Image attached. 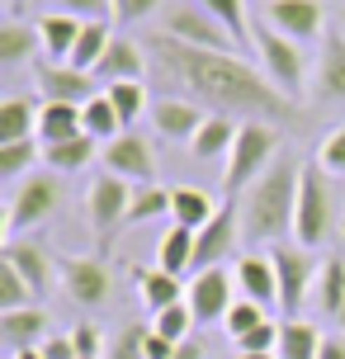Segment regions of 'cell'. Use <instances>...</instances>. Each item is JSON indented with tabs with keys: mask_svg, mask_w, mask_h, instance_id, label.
I'll return each instance as SVG.
<instances>
[{
	"mask_svg": "<svg viewBox=\"0 0 345 359\" xmlns=\"http://www.w3.org/2000/svg\"><path fill=\"white\" fill-rule=\"evenodd\" d=\"M317 95L322 100H345V34L322 38V57H317Z\"/></svg>",
	"mask_w": 345,
	"mask_h": 359,
	"instance_id": "cell-23",
	"label": "cell"
},
{
	"mask_svg": "<svg viewBox=\"0 0 345 359\" xmlns=\"http://www.w3.org/2000/svg\"><path fill=\"white\" fill-rule=\"evenodd\" d=\"M260 19L270 24L274 34L293 38V43H317L327 38V10L322 0H265Z\"/></svg>",
	"mask_w": 345,
	"mask_h": 359,
	"instance_id": "cell-11",
	"label": "cell"
},
{
	"mask_svg": "<svg viewBox=\"0 0 345 359\" xmlns=\"http://www.w3.org/2000/svg\"><path fill=\"white\" fill-rule=\"evenodd\" d=\"M236 128H241V123H232V114H208V118H203V128L194 133L189 151H194L199 161H218V156H232Z\"/></svg>",
	"mask_w": 345,
	"mask_h": 359,
	"instance_id": "cell-24",
	"label": "cell"
},
{
	"mask_svg": "<svg viewBox=\"0 0 345 359\" xmlns=\"http://www.w3.org/2000/svg\"><path fill=\"white\" fill-rule=\"evenodd\" d=\"M100 161L109 175L128 180V184H156V151L142 133H119L114 142L100 147Z\"/></svg>",
	"mask_w": 345,
	"mask_h": 359,
	"instance_id": "cell-12",
	"label": "cell"
},
{
	"mask_svg": "<svg viewBox=\"0 0 345 359\" xmlns=\"http://www.w3.org/2000/svg\"><path fill=\"white\" fill-rule=\"evenodd\" d=\"M34 165H38V137L0 147V175L5 180H24V170H34Z\"/></svg>",
	"mask_w": 345,
	"mask_h": 359,
	"instance_id": "cell-40",
	"label": "cell"
},
{
	"mask_svg": "<svg viewBox=\"0 0 345 359\" xmlns=\"http://www.w3.org/2000/svg\"><path fill=\"white\" fill-rule=\"evenodd\" d=\"M29 137H38V104L24 100V95H10L0 104V147L29 142Z\"/></svg>",
	"mask_w": 345,
	"mask_h": 359,
	"instance_id": "cell-29",
	"label": "cell"
},
{
	"mask_svg": "<svg viewBox=\"0 0 345 359\" xmlns=\"http://www.w3.org/2000/svg\"><path fill=\"white\" fill-rule=\"evenodd\" d=\"M189 326H199V322H194V312H189V303H175V307H165V312H156V317H151V331H156V336H165L170 345L194 341V336H189Z\"/></svg>",
	"mask_w": 345,
	"mask_h": 359,
	"instance_id": "cell-36",
	"label": "cell"
},
{
	"mask_svg": "<svg viewBox=\"0 0 345 359\" xmlns=\"http://www.w3.org/2000/svg\"><path fill=\"white\" fill-rule=\"evenodd\" d=\"M81 29H86V19L62 15V10H48V15H38V38H43V53H48V62H72Z\"/></svg>",
	"mask_w": 345,
	"mask_h": 359,
	"instance_id": "cell-21",
	"label": "cell"
},
{
	"mask_svg": "<svg viewBox=\"0 0 345 359\" xmlns=\"http://www.w3.org/2000/svg\"><path fill=\"white\" fill-rule=\"evenodd\" d=\"M312 303H317L322 317L341 322V312H345V255H327V260H322V274H317V293H312Z\"/></svg>",
	"mask_w": 345,
	"mask_h": 359,
	"instance_id": "cell-25",
	"label": "cell"
},
{
	"mask_svg": "<svg viewBox=\"0 0 345 359\" xmlns=\"http://www.w3.org/2000/svg\"><path fill=\"white\" fill-rule=\"evenodd\" d=\"M0 260H5V265H15L19 274H24V284L34 288L38 298H43V293L53 288V279H57L53 255L43 251V241H29V236H15V241H5Z\"/></svg>",
	"mask_w": 345,
	"mask_h": 359,
	"instance_id": "cell-16",
	"label": "cell"
},
{
	"mask_svg": "<svg viewBox=\"0 0 345 359\" xmlns=\"http://www.w3.org/2000/svg\"><path fill=\"white\" fill-rule=\"evenodd\" d=\"M81 104H43L38 109V142H67V137H81Z\"/></svg>",
	"mask_w": 345,
	"mask_h": 359,
	"instance_id": "cell-31",
	"label": "cell"
},
{
	"mask_svg": "<svg viewBox=\"0 0 345 359\" xmlns=\"http://www.w3.org/2000/svg\"><path fill=\"white\" fill-rule=\"evenodd\" d=\"M81 128H86V137H95V142H114L119 133H128L123 118H119V109H114V100L104 95V90L81 104Z\"/></svg>",
	"mask_w": 345,
	"mask_h": 359,
	"instance_id": "cell-30",
	"label": "cell"
},
{
	"mask_svg": "<svg viewBox=\"0 0 345 359\" xmlns=\"http://www.w3.org/2000/svg\"><path fill=\"white\" fill-rule=\"evenodd\" d=\"M43 355L48 359H76V336H48L43 341Z\"/></svg>",
	"mask_w": 345,
	"mask_h": 359,
	"instance_id": "cell-48",
	"label": "cell"
},
{
	"mask_svg": "<svg viewBox=\"0 0 345 359\" xmlns=\"http://www.w3.org/2000/svg\"><path fill=\"white\" fill-rule=\"evenodd\" d=\"M10 359H48V355H43V345H29V350H15Z\"/></svg>",
	"mask_w": 345,
	"mask_h": 359,
	"instance_id": "cell-52",
	"label": "cell"
},
{
	"mask_svg": "<svg viewBox=\"0 0 345 359\" xmlns=\"http://www.w3.org/2000/svg\"><path fill=\"white\" fill-rule=\"evenodd\" d=\"M128 208H133V184L109 170H100L86 189V213H90V227H95V241L104 246L119 227H128Z\"/></svg>",
	"mask_w": 345,
	"mask_h": 359,
	"instance_id": "cell-8",
	"label": "cell"
},
{
	"mask_svg": "<svg viewBox=\"0 0 345 359\" xmlns=\"http://www.w3.org/2000/svg\"><path fill=\"white\" fill-rule=\"evenodd\" d=\"M156 265L165 274H189L194 269V232L170 222V232L161 236V251H156Z\"/></svg>",
	"mask_w": 345,
	"mask_h": 359,
	"instance_id": "cell-34",
	"label": "cell"
},
{
	"mask_svg": "<svg viewBox=\"0 0 345 359\" xmlns=\"http://www.w3.org/2000/svg\"><path fill=\"white\" fill-rule=\"evenodd\" d=\"M213 213H218V203H213V198L203 194V189H189V184L170 189V222H175V227L203 232V227L213 222Z\"/></svg>",
	"mask_w": 345,
	"mask_h": 359,
	"instance_id": "cell-26",
	"label": "cell"
},
{
	"mask_svg": "<svg viewBox=\"0 0 345 359\" xmlns=\"http://www.w3.org/2000/svg\"><path fill=\"white\" fill-rule=\"evenodd\" d=\"M236 359H279V355H236Z\"/></svg>",
	"mask_w": 345,
	"mask_h": 359,
	"instance_id": "cell-53",
	"label": "cell"
},
{
	"mask_svg": "<svg viewBox=\"0 0 345 359\" xmlns=\"http://www.w3.org/2000/svg\"><path fill=\"white\" fill-rule=\"evenodd\" d=\"M38 53V24L29 19H5L0 24V62L5 67H19Z\"/></svg>",
	"mask_w": 345,
	"mask_h": 359,
	"instance_id": "cell-33",
	"label": "cell"
},
{
	"mask_svg": "<svg viewBox=\"0 0 345 359\" xmlns=\"http://www.w3.org/2000/svg\"><path fill=\"white\" fill-rule=\"evenodd\" d=\"M34 81H38V95L43 104H86L95 100V76L90 72H76L67 62H34Z\"/></svg>",
	"mask_w": 345,
	"mask_h": 359,
	"instance_id": "cell-15",
	"label": "cell"
},
{
	"mask_svg": "<svg viewBox=\"0 0 345 359\" xmlns=\"http://www.w3.org/2000/svg\"><path fill=\"white\" fill-rule=\"evenodd\" d=\"M48 312L43 307H19V312H0V341H5V350L15 355V350H29V345H43L48 341Z\"/></svg>",
	"mask_w": 345,
	"mask_h": 359,
	"instance_id": "cell-19",
	"label": "cell"
},
{
	"mask_svg": "<svg viewBox=\"0 0 345 359\" xmlns=\"http://www.w3.org/2000/svg\"><path fill=\"white\" fill-rule=\"evenodd\" d=\"M109 24L104 19H86V29H81V38H76V53H72V62L67 67H76V72H90L95 76V67L104 62V53H109Z\"/></svg>",
	"mask_w": 345,
	"mask_h": 359,
	"instance_id": "cell-32",
	"label": "cell"
},
{
	"mask_svg": "<svg viewBox=\"0 0 345 359\" xmlns=\"http://www.w3.org/2000/svg\"><path fill=\"white\" fill-rule=\"evenodd\" d=\"M57 203H62L57 175H24L19 189L10 194V203H5V241H15V236H24L29 227L48 222V217L57 213Z\"/></svg>",
	"mask_w": 345,
	"mask_h": 359,
	"instance_id": "cell-7",
	"label": "cell"
},
{
	"mask_svg": "<svg viewBox=\"0 0 345 359\" xmlns=\"http://www.w3.org/2000/svg\"><path fill=\"white\" fill-rule=\"evenodd\" d=\"M298 175H303V165L293 161V156H279L246 194L236 198L241 203V241L246 246H279L284 236H293Z\"/></svg>",
	"mask_w": 345,
	"mask_h": 359,
	"instance_id": "cell-2",
	"label": "cell"
},
{
	"mask_svg": "<svg viewBox=\"0 0 345 359\" xmlns=\"http://www.w3.org/2000/svg\"><path fill=\"white\" fill-rule=\"evenodd\" d=\"M133 279H137V298H142V307L156 317V312H165V307H175L184 303V284H180V274H165L161 265L156 269H133Z\"/></svg>",
	"mask_w": 345,
	"mask_h": 359,
	"instance_id": "cell-22",
	"label": "cell"
},
{
	"mask_svg": "<svg viewBox=\"0 0 345 359\" xmlns=\"http://www.w3.org/2000/svg\"><path fill=\"white\" fill-rule=\"evenodd\" d=\"M142 76H147V57L133 38H114L104 62L95 67V81L100 86H123V81H142Z\"/></svg>",
	"mask_w": 345,
	"mask_h": 359,
	"instance_id": "cell-20",
	"label": "cell"
},
{
	"mask_svg": "<svg viewBox=\"0 0 345 359\" xmlns=\"http://www.w3.org/2000/svg\"><path fill=\"white\" fill-rule=\"evenodd\" d=\"M199 10L218 19L222 29L236 38V43H246L251 38V24H246V0H199Z\"/></svg>",
	"mask_w": 345,
	"mask_h": 359,
	"instance_id": "cell-37",
	"label": "cell"
},
{
	"mask_svg": "<svg viewBox=\"0 0 345 359\" xmlns=\"http://www.w3.org/2000/svg\"><path fill=\"white\" fill-rule=\"evenodd\" d=\"M104 95L114 100V109H119V118H123V128L137 123V114L147 109V90L142 81H123V86H104Z\"/></svg>",
	"mask_w": 345,
	"mask_h": 359,
	"instance_id": "cell-39",
	"label": "cell"
},
{
	"mask_svg": "<svg viewBox=\"0 0 345 359\" xmlns=\"http://www.w3.org/2000/svg\"><path fill=\"white\" fill-rule=\"evenodd\" d=\"M317 165L327 170L331 180H345V123H336L317 147Z\"/></svg>",
	"mask_w": 345,
	"mask_h": 359,
	"instance_id": "cell-42",
	"label": "cell"
},
{
	"mask_svg": "<svg viewBox=\"0 0 345 359\" xmlns=\"http://www.w3.org/2000/svg\"><path fill=\"white\" fill-rule=\"evenodd\" d=\"M251 43H255V53H260V72L270 76V86L279 90V95H289L293 104H298V95H303V76H308L303 43L274 34L270 24H255V29H251Z\"/></svg>",
	"mask_w": 345,
	"mask_h": 359,
	"instance_id": "cell-5",
	"label": "cell"
},
{
	"mask_svg": "<svg viewBox=\"0 0 345 359\" xmlns=\"http://www.w3.org/2000/svg\"><path fill=\"white\" fill-rule=\"evenodd\" d=\"M151 57L161 62L165 76H175L189 95L208 100L218 114H246V118H260V123H293L303 114L289 95H279L270 86V76L246 67L236 53H208V48H189V43L156 34Z\"/></svg>",
	"mask_w": 345,
	"mask_h": 359,
	"instance_id": "cell-1",
	"label": "cell"
},
{
	"mask_svg": "<svg viewBox=\"0 0 345 359\" xmlns=\"http://www.w3.org/2000/svg\"><path fill=\"white\" fill-rule=\"evenodd\" d=\"M317 359H345V331L327 336V341H322V355H317Z\"/></svg>",
	"mask_w": 345,
	"mask_h": 359,
	"instance_id": "cell-50",
	"label": "cell"
},
{
	"mask_svg": "<svg viewBox=\"0 0 345 359\" xmlns=\"http://www.w3.org/2000/svg\"><path fill=\"white\" fill-rule=\"evenodd\" d=\"M161 34L175 38V43H189V48H208V53H236V38L222 29L218 19L208 15V10H189V5H175L165 15Z\"/></svg>",
	"mask_w": 345,
	"mask_h": 359,
	"instance_id": "cell-14",
	"label": "cell"
},
{
	"mask_svg": "<svg viewBox=\"0 0 345 359\" xmlns=\"http://www.w3.org/2000/svg\"><path fill=\"white\" fill-rule=\"evenodd\" d=\"M336 213H341V194L322 165H303L298 175V217H293V236L298 246H322L336 232Z\"/></svg>",
	"mask_w": 345,
	"mask_h": 359,
	"instance_id": "cell-4",
	"label": "cell"
},
{
	"mask_svg": "<svg viewBox=\"0 0 345 359\" xmlns=\"http://www.w3.org/2000/svg\"><path fill=\"white\" fill-rule=\"evenodd\" d=\"M279 326L284 322H260L251 331V336H241V341H236V355H274V350H279Z\"/></svg>",
	"mask_w": 345,
	"mask_h": 359,
	"instance_id": "cell-44",
	"label": "cell"
},
{
	"mask_svg": "<svg viewBox=\"0 0 345 359\" xmlns=\"http://www.w3.org/2000/svg\"><path fill=\"white\" fill-rule=\"evenodd\" d=\"M76 359H104V345H100V331L90 322L76 326Z\"/></svg>",
	"mask_w": 345,
	"mask_h": 359,
	"instance_id": "cell-47",
	"label": "cell"
},
{
	"mask_svg": "<svg viewBox=\"0 0 345 359\" xmlns=\"http://www.w3.org/2000/svg\"><path fill=\"white\" fill-rule=\"evenodd\" d=\"M236 241H241V203L227 198V203H218L213 222H208L203 232H194V269H189V274L227 265V255L236 251Z\"/></svg>",
	"mask_w": 345,
	"mask_h": 359,
	"instance_id": "cell-10",
	"label": "cell"
},
{
	"mask_svg": "<svg viewBox=\"0 0 345 359\" xmlns=\"http://www.w3.org/2000/svg\"><path fill=\"white\" fill-rule=\"evenodd\" d=\"M279 147H284L279 123L246 118V123L236 128L232 156H227V170H222V189H227V198H232V194H246L255 180H260L274 161H279Z\"/></svg>",
	"mask_w": 345,
	"mask_h": 359,
	"instance_id": "cell-3",
	"label": "cell"
},
{
	"mask_svg": "<svg viewBox=\"0 0 345 359\" xmlns=\"http://www.w3.org/2000/svg\"><path fill=\"white\" fill-rule=\"evenodd\" d=\"M184 303L194 312V322H227V312L236 303V274H227V265L189 274V298Z\"/></svg>",
	"mask_w": 345,
	"mask_h": 359,
	"instance_id": "cell-13",
	"label": "cell"
},
{
	"mask_svg": "<svg viewBox=\"0 0 345 359\" xmlns=\"http://www.w3.org/2000/svg\"><path fill=\"white\" fill-rule=\"evenodd\" d=\"M175 359H203V345L199 341H184L180 350H175Z\"/></svg>",
	"mask_w": 345,
	"mask_h": 359,
	"instance_id": "cell-51",
	"label": "cell"
},
{
	"mask_svg": "<svg viewBox=\"0 0 345 359\" xmlns=\"http://www.w3.org/2000/svg\"><path fill=\"white\" fill-rule=\"evenodd\" d=\"M203 114L194 100H156L151 104V128L161 133L165 142H194V133L203 128Z\"/></svg>",
	"mask_w": 345,
	"mask_h": 359,
	"instance_id": "cell-17",
	"label": "cell"
},
{
	"mask_svg": "<svg viewBox=\"0 0 345 359\" xmlns=\"http://www.w3.org/2000/svg\"><path fill=\"white\" fill-rule=\"evenodd\" d=\"M53 10L76 15V19H104L114 10V0H53Z\"/></svg>",
	"mask_w": 345,
	"mask_h": 359,
	"instance_id": "cell-45",
	"label": "cell"
},
{
	"mask_svg": "<svg viewBox=\"0 0 345 359\" xmlns=\"http://www.w3.org/2000/svg\"><path fill=\"white\" fill-rule=\"evenodd\" d=\"M175 350H180V345H170L165 336H156V331L147 326V359H175Z\"/></svg>",
	"mask_w": 345,
	"mask_h": 359,
	"instance_id": "cell-49",
	"label": "cell"
},
{
	"mask_svg": "<svg viewBox=\"0 0 345 359\" xmlns=\"http://www.w3.org/2000/svg\"><path fill=\"white\" fill-rule=\"evenodd\" d=\"M151 217H170V189H161V184H133L128 227H137V222H151Z\"/></svg>",
	"mask_w": 345,
	"mask_h": 359,
	"instance_id": "cell-35",
	"label": "cell"
},
{
	"mask_svg": "<svg viewBox=\"0 0 345 359\" xmlns=\"http://www.w3.org/2000/svg\"><path fill=\"white\" fill-rule=\"evenodd\" d=\"M236 293L246 298V303H260L265 312L279 307V279H274V260L265 255H241L236 260Z\"/></svg>",
	"mask_w": 345,
	"mask_h": 359,
	"instance_id": "cell-18",
	"label": "cell"
},
{
	"mask_svg": "<svg viewBox=\"0 0 345 359\" xmlns=\"http://www.w3.org/2000/svg\"><path fill=\"white\" fill-rule=\"evenodd\" d=\"M57 284L67 288V298L76 307H104L114 298V274L95 255H67V260H57Z\"/></svg>",
	"mask_w": 345,
	"mask_h": 359,
	"instance_id": "cell-9",
	"label": "cell"
},
{
	"mask_svg": "<svg viewBox=\"0 0 345 359\" xmlns=\"http://www.w3.org/2000/svg\"><path fill=\"white\" fill-rule=\"evenodd\" d=\"M34 303H38V293L24 284V274L0 260V312H19V307H34Z\"/></svg>",
	"mask_w": 345,
	"mask_h": 359,
	"instance_id": "cell-38",
	"label": "cell"
},
{
	"mask_svg": "<svg viewBox=\"0 0 345 359\" xmlns=\"http://www.w3.org/2000/svg\"><path fill=\"white\" fill-rule=\"evenodd\" d=\"M156 10H161V0H114V19H123V24H137Z\"/></svg>",
	"mask_w": 345,
	"mask_h": 359,
	"instance_id": "cell-46",
	"label": "cell"
},
{
	"mask_svg": "<svg viewBox=\"0 0 345 359\" xmlns=\"http://www.w3.org/2000/svg\"><path fill=\"white\" fill-rule=\"evenodd\" d=\"M260 322H270V312H265L260 303H246V298H236L222 326H227V336H232V341H241V336H251Z\"/></svg>",
	"mask_w": 345,
	"mask_h": 359,
	"instance_id": "cell-41",
	"label": "cell"
},
{
	"mask_svg": "<svg viewBox=\"0 0 345 359\" xmlns=\"http://www.w3.org/2000/svg\"><path fill=\"white\" fill-rule=\"evenodd\" d=\"M322 331H317V322H303V317H284V326H279V350L274 355L279 359H317L322 355Z\"/></svg>",
	"mask_w": 345,
	"mask_h": 359,
	"instance_id": "cell-28",
	"label": "cell"
},
{
	"mask_svg": "<svg viewBox=\"0 0 345 359\" xmlns=\"http://www.w3.org/2000/svg\"><path fill=\"white\" fill-rule=\"evenodd\" d=\"M104 359H147V326L128 322L119 336L109 341V350H104Z\"/></svg>",
	"mask_w": 345,
	"mask_h": 359,
	"instance_id": "cell-43",
	"label": "cell"
},
{
	"mask_svg": "<svg viewBox=\"0 0 345 359\" xmlns=\"http://www.w3.org/2000/svg\"><path fill=\"white\" fill-rule=\"evenodd\" d=\"M274 279H279V312L284 317H303V303L317 293V274L322 260H312L308 246H274Z\"/></svg>",
	"mask_w": 345,
	"mask_h": 359,
	"instance_id": "cell-6",
	"label": "cell"
},
{
	"mask_svg": "<svg viewBox=\"0 0 345 359\" xmlns=\"http://www.w3.org/2000/svg\"><path fill=\"white\" fill-rule=\"evenodd\" d=\"M100 156V142L95 137H67V142H48L43 147V165L57 170V175H72V170H86V165Z\"/></svg>",
	"mask_w": 345,
	"mask_h": 359,
	"instance_id": "cell-27",
	"label": "cell"
}]
</instances>
